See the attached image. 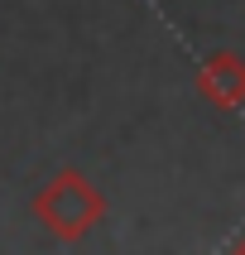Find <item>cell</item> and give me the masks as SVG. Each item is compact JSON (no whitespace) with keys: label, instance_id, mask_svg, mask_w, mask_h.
Listing matches in <instances>:
<instances>
[{"label":"cell","instance_id":"2","mask_svg":"<svg viewBox=\"0 0 245 255\" xmlns=\"http://www.w3.org/2000/svg\"><path fill=\"white\" fill-rule=\"evenodd\" d=\"M197 92L212 101L216 111H236V106H245V58L231 53V48L212 53L197 68Z\"/></svg>","mask_w":245,"mask_h":255},{"label":"cell","instance_id":"1","mask_svg":"<svg viewBox=\"0 0 245 255\" xmlns=\"http://www.w3.org/2000/svg\"><path fill=\"white\" fill-rule=\"evenodd\" d=\"M34 212L58 241H82L86 231L106 217V198H101L91 178L82 169H58L34 198Z\"/></svg>","mask_w":245,"mask_h":255},{"label":"cell","instance_id":"3","mask_svg":"<svg viewBox=\"0 0 245 255\" xmlns=\"http://www.w3.org/2000/svg\"><path fill=\"white\" fill-rule=\"evenodd\" d=\"M231 255H245V236H241V241H236V246H231Z\"/></svg>","mask_w":245,"mask_h":255}]
</instances>
